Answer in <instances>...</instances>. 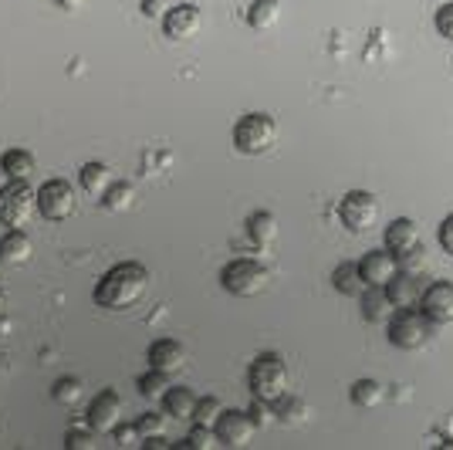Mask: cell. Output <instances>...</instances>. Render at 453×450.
<instances>
[{"mask_svg": "<svg viewBox=\"0 0 453 450\" xmlns=\"http://www.w3.org/2000/svg\"><path fill=\"white\" fill-rule=\"evenodd\" d=\"M440 247H443L447 254H453V213H447L443 224H440Z\"/></svg>", "mask_w": 453, "mask_h": 450, "instance_id": "39", "label": "cell"}, {"mask_svg": "<svg viewBox=\"0 0 453 450\" xmlns=\"http://www.w3.org/2000/svg\"><path fill=\"white\" fill-rule=\"evenodd\" d=\"M173 4L170 0H142V14H146V18H166V11H170Z\"/></svg>", "mask_w": 453, "mask_h": 450, "instance_id": "38", "label": "cell"}, {"mask_svg": "<svg viewBox=\"0 0 453 450\" xmlns=\"http://www.w3.org/2000/svg\"><path fill=\"white\" fill-rule=\"evenodd\" d=\"M196 403H200V396L193 393V390H187V386H170L166 396H163V410L173 420H193Z\"/></svg>", "mask_w": 453, "mask_h": 450, "instance_id": "17", "label": "cell"}, {"mask_svg": "<svg viewBox=\"0 0 453 450\" xmlns=\"http://www.w3.org/2000/svg\"><path fill=\"white\" fill-rule=\"evenodd\" d=\"M419 308L426 312V319L434 322L436 329L440 325H450L453 322V282H434L423 288V299H419Z\"/></svg>", "mask_w": 453, "mask_h": 450, "instance_id": "11", "label": "cell"}, {"mask_svg": "<svg viewBox=\"0 0 453 450\" xmlns=\"http://www.w3.org/2000/svg\"><path fill=\"white\" fill-rule=\"evenodd\" d=\"M4 264H7V261H4V258H0V275H4Z\"/></svg>", "mask_w": 453, "mask_h": 450, "instance_id": "43", "label": "cell"}, {"mask_svg": "<svg viewBox=\"0 0 453 450\" xmlns=\"http://www.w3.org/2000/svg\"><path fill=\"white\" fill-rule=\"evenodd\" d=\"M112 440H115V447H122V450L146 447V433L139 431V423H119L112 431Z\"/></svg>", "mask_w": 453, "mask_h": 450, "instance_id": "31", "label": "cell"}, {"mask_svg": "<svg viewBox=\"0 0 453 450\" xmlns=\"http://www.w3.org/2000/svg\"><path fill=\"white\" fill-rule=\"evenodd\" d=\"M382 396H386V390H382V383H376V379H359V383L352 386V403H356L359 410H372V407H379Z\"/></svg>", "mask_w": 453, "mask_h": 450, "instance_id": "29", "label": "cell"}, {"mask_svg": "<svg viewBox=\"0 0 453 450\" xmlns=\"http://www.w3.org/2000/svg\"><path fill=\"white\" fill-rule=\"evenodd\" d=\"M200 27H203V14H200L196 4H173L170 11H166V18H163V31H166L170 41L196 38Z\"/></svg>", "mask_w": 453, "mask_h": 450, "instance_id": "10", "label": "cell"}, {"mask_svg": "<svg viewBox=\"0 0 453 450\" xmlns=\"http://www.w3.org/2000/svg\"><path fill=\"white\" fill-rule=\"evenodd\" d=\"M386 295L396 308H413L423 299V282H419V275H410V271L399 268L396 278L386 284Z\"/></svg>", "mask_w": 453, "mask_h": 450, "instance_id": "15", "label": "cell"}, {"mask_svg": "<svg viewBox=\"0 0 453 450\" xmlns=\"http://www.w3.org/2000/svg\"><path fill=\"white\" fill-rule=\"evenodd\" d=\"M187 362V349L176 342V338H156L150 345V366L152 369H166V373H176L183 369Z\"/></svg>", "mask_w": 453, "mask_h": 450, "instance_id": "16", "label": "cell"}, {"mask_svg": "<svg viewBox=\"0 0 453 450\" xmlns=\"http://www.w3.org/2000/svg\"><path fill=\"white\" fill-rule=\"evenodd\" d=\"M278 143V122L267 112H247L234 126V146L244 156H265Z\"/></svg>", "mask_w": 453, "mask_h": 450, "instance_id": "3", "label": "cell"}, {"mask_svg": "<svg viewBox=\"0 0 453 450\" xmlns=\"http://www.w3.org/2000/svg\"><path fill=\"white\" fill-rule=\"evenodd\" d=\"M78 183H81V190H85L88 197H98V200H102V197L109 193V187L115 183V176L105 163H85L81 173H78Z\"/></svg>", "mask_w": 453, "mask_h": 450, "instance_id": "19", "label": "cell"}, {"mask_svg": "<svg viewBox=\"0 0 453 450\" xmlns=\"http://www.w3.org/2000/svg\"><path fill=\"white\" fill-rule=\"evenodd\" d=\"M434 27H436V35H440V38L453 41V0H447V4L436 11Z\"/></svg>", "mask_w": 453, "mask_h": 450, "instance_id": "34", "label": "cell"}, {"mask_svg": "<svg viewBox=\"0 0 453 450\" xmlns=\"http://www.w3.org/2000/svg\"><path fill=\"white\" fill-rule=\"evenodd\" d=\"M78 206V197H75V187L68 183V180H48V183H41L38 187V213L44 221H51V224H61V221H68L72 213H75Z\"/></svg>", "mask_w": 453, "mask_h": 450, "instance_id": "7", "label": "cell"}, {"mask_svg": "<svg viewBox=\"0 0 453 450\" xmlns=\"http://www.w3.org/2000/svg\"><path fill=\"white\" fill-rule=\"evenodd\" d=\"M419 244H423V234H419V224H416L413 217H396L393 224L386 227V247H389L396 258L416 251Z\"/></svg>", "mask_w": 453, "mask_h": 450, "instance_id": "14", "label": "cell"}, {"mask_svg": "<svg viewBox=\"0 0 453 450\" xmlns=\"http://www.w3.org/2000/svg\"><path fill=\"white\" fill-rule=\"evenodd\" d=\"M393 308H396V305L389 301L386 288H372V284H369V288L362 291V315H365V322H372V325H376V322H386Z\"/></svg>", "mask_w": 453, "mask_h": 450, "instance_id": "24", "label": "cell"}, {"mask_svg": "<svg viewBox=\"0 0 453 450\" xmlns=\"http://www.w3.org/2000/svg\"><path fill=\"white\" fill-rule=\"evenodd\" d=\"M278 234H281V227H278V217H274V213L257 210V213L247 217V237L257 247H271L278 241Z\"/></svg>", "mask_w": 453, "mask_h": 450, "instance_id": "18", "label": "cell"}, {"mask_svg": "<svg viewBox=\"0 0 453 450\" xmlns=\"http://www.w3.org/2000/svg\"><path fill=\"white\" fill-rule=\"evenodd\" d=\"M220 413H224V403H220L217 396H203V400L196 403V413H193V423H203V427H217Z\"/></svg>", "mask_w": 453, "mask_h": 450, "instance_id": "32", "label": "cell"}, {"mask_svg": "<svg viewBox=\"0 0 453 450\" xmlns=\"http://www.w3.org/2000/svg\"><path fill=\"white\" fill-rule=\"evenodd\" d=\"M213 431H217V437H220V447L244 450V447H250L257 423L250 420V413L247 410H224Z\"/></svg>", "mask_w": 453, "mask_h": 450, "instance_id": "9", "label": "cell"}, {"mask_svg": "<svg viewBox=\"0 0 453 450\" xmlns=\"http://www.w3.org/2000/svg\"><path fill=\"white\" fill-rule=\"evenodd\" d=\"M217 447H220V437H217L213 427H203V423H193L187 440L173 444V450H217Z\"/></svg>", "mask_w": 453, "mask_h": 450, "instance_id": "27", "label": "cell"}, {"mask_svg": "<svg viewBox=\"0 0 453 450\" xmlns=\"http://www.w3.org/2000/svg\"><path fill=\"white\" fill-rule=\"evenodd\" d=\"M85 416H88V423H92L98 433H112L115 427L122 423V420H119V416H122V396L115 393V390H102V393L92 400V407H88Z\"/></svg>", "mask_w": 453, "mask_h": 450, "instance_id": "13", "label": "cell"}, {"mask_svg": "<svg viewBox=\"0 0 453 450\" xmlns=\"http://www.w3.org/2000/svg\"><path fill=\"white\" fill-rule=\"evenodd\" d=\"M339 221L349 227L352 234L372 230L379 221V200L369 190H349L339 204Z\"/></svg>", "mask_w": 453, "mask_h": 450, "instance_id": "8", "label": "cell"}, {"mask_svg": "<svg viewBox=\"0 0 453 450\" xmlns=\"http://www.w3.org/2000/svg\"><path fill=\"white\" fill-rule=\"evenodd\" d=\"M135 423H139V431L146 433V437H152V433H166V416L156 410H146Z\"/></svg>", "mask_w": 453, "mask_h": 450, "instance_id": "36", "label": "cell"}, {"mask_svg": "<svg viewBox=\"0 0 453 450\" xmlns=\"http://www.w3.org/2000/svg\"><path fill=\"white\" fill-rule=\"evenodd\" d=\"M4 301H7V299H4V291H0V312H4Z\"/></svg>", "mask_w": 453, "mask_h": 450, "instance_id": "42", "label": "cell"}, {"mask_svg": "<svg viewBox=\"0 0 453 450\" xmlns=\"http://www.w3.org/2000/svg\"><path fill=\"white\" fill-rule=\"evenodd\" d=\"M135 386H139V393L146 396V400H163L166 390L173 386V373H166V369H152L150 366V373L139 376Z\"/></svg>", "mask_w": 453, "mask_h": 450, "instance_id": "26", "label": "cell"}, {"mask_svg": "<svg viewBox=\"0 0 453 450\" xmlns=\"http://www.w3.org/2000/svg\"><path fill=\"white\" fill-rule=\"evenodd\" d=\"M150 291V271L139 261H122L109 268L98 284H95V305L109 308V312H126L142 301V295Z\"/></svg>", "mask_w": 453, "mask_h": 450, "instance_id": "1", "label": "cell"}, {"mask_svg": "<svg viewBox=\"0 0 453 450\" xmlns=\"http://www.w3.org/2000/svg\"><path fill=\"white\" fill-rule=\"evenodd\" d=\"M399 268L410 271V275H423V271H426V247L419 244L416 251L403 254V258H399Z\"/></svg>", "mask_w": 453, "mask_h": 450, "instance_id": "35", "label": "cell"}, {"mask_svg": "<svg viewBox=\"0 0 453 450\" xmlns=\"http://www.w3.org/2000/svg\"><path fill=\"white\" fill-rule=\"evenodd\" d=\"M271 282V271H267L261 261H254V258H237V261H230L220 271V284H224L230 295H237V299H254V295H261Z\"/></svg>", "mask_w": 453, "mask_h": 450, "instance_id": "6", "label": "cell"}, {"mask_svg": "<svg viewBox=\"0 0 453 450\" xmlns=\"http://www.w3.org/2000/svg\"><path fill=\"white\" fill-rule=\"evenodd\" d=\"M281 20V0H254L247 7V24L254 31H271Z\"/></svg>", "mask_w": 453, "mask_h": 450, "instance_id": "23", "label": "cell"}, {"mask_svg": "<svg viewBox=\"0 0 453 450\" xmlns=\"http://www.w3.org/2000/svg\"><path fill=\"white\" fill-rule=\"evenodd\" d=\"M55 4L61 7V11H81L88 0H55Z\"/></svg>", "mask_w": 453, "mask_h": 450, "instance_id": "41", "label": "cell"}, {"mask_svg": "<svg viewBox=\"0 0 453 450\" xmlns=\"http://www.w3.org/2000/svg\"><path fill=\"white\" fill-rule=\"evenodd\" d=\"M95 427L92 423H85V427H72V431L65 433V447L68 450H92L95 447Z\"/></svg>", "mask_w": 453, "mask_h": 450, "instance_id": "33", "label": "cell"}, {"mask_svg": "<svg viewBox=\"0 0 453 450\" xmlns=\"http://www.w3.org/2000/svg\"><path fill=\"white\" fill-rule=\"evenodd\" d=\"M51 396H55V403H61V407H78L85 400V383L75 379V376H61L55 386H51Z\"/></svg>", "mask_w": 453, "mask_h": 450, "instance_id": "28", "label": "cell"}, {"mask_svg": "<svg viewBox=\"0 0 453 450\" xmlns=\"http://www.w3.org/2000/svg\"><path fill=\"white\" fill-rule=\"evenodd\" d=\"M332 284H335V291L345 295V299H362V291L369 288L365 278H362L359 264H352V261L339 264V268L332 271Z\"/></svg>", "mask_w": 453, "mask_h": 450, "instance_id": "20", "label": "cell"}, {"mask_svg": "<svg viewBox=\"0 0 453 450\" xmlns=\"http://www.w3.org/2000/svg\"><path fill=\"white\" fill-rule=\"evenodd\" d=\"M38 213V193L31 190L27 180H7V187L0 190V224L20 230L35 221Z\"/></svg>", "mask_w": 453, "mask_h": 450, "instance_id": "4", "label": "cell"}, {"mask_svg": "<svg viewBox=\"0 0 453 450\" xmlns=\"http://www.w3.org/2000/svg\"><path fill=\"white\" fill-rule=\"evenodd\" d=\"M247 413H250V420H254L257 427H267V423H271V416H274V407H271L267 400H257V396H254V403L247 407Z\"/></svg>", "mask_w": 453, "mask_h": 450, "instance_id": "37", "label": "cell"}, {"mask_svg": "<svg viewBox=\"0 0 453 450\" xmlns=\"http://www.w3.org/2000/svg\"><path fill=\"white\" fill-rule=\"evenodd\" d=\"M146 450H173V440L166 433H152L146 437Z\"/></svg>", "mask_w": 453, "mask_h": 450, "instance_id": "40", "label": "cell"}, {"mask_svg": "<svg viewBox=\"0 0 453 450\" xmlns=\"http://www.w3.org/2000/svg\"><path fill=\"white\" fill-rule=\"evenodd\" d=\"M135 200V187L133 183H126V180H119V183H112L109 187V193L102 197V206L105 210H112V213H122V210H129Z\"/></svg>", "mask_w": 453, "mask_h": 450, "instance_id": "30", "label": "cell"}, {"mask_svg": "<svg viewBox=\"0 0 453 450\" xmlns=\"http://www.w3.org/2000/svg\"><path fill=\"white\" fill-rule=\"evenodd\" d=\"M274 407V416L281 420V423H291V427H298V423H304L308 416H311V407L304 403V400H298V396L284 393L278 403H271Z\"/></svg>", "mask_w": 453, "mask_h": 450, "instance_id": "25", "label": "cell"}, {"mask_svg": "<svg viewBox=\"0 0 453 450\" xmlns=\"http://www.w3.org/2000/svg\"><path fill=\"white\" fill-rule=\"evenodd\" d=\"M31 254H35V244H31V237L24 230H7L0 237V258L7 264H27Z\"/></svg>", "mask_w": 453, "mask_h": 450, "instance_id": "21", "label": "cell"}, {"mask_svg": "<svg viewBox=\"0 0 453 450\" xmlns=\"http://www.w3.org/2000/svg\"><path fill=\"white\" fill-rule=\"evenodd\" d=\"M436 332V325L426 319V312L423 308H399L396 315L389 319V342L396 345V349H406V353H416V349H423L430 336Z\"/></svg>", "mask_w": 453, "mask_h": 450, "instance_id": "5", "label": "cell"}, {"mask_svg": "<svg viewBox=\"0 0 453 450\" xmlns=\"http://www.w3.org/2000/svg\"><path fill=\"white\" fill-rule=\"evenodd\" d=\"M288 362H284L278 353H261V356L250 362L247 369V386H250V396L257 400H267V403H278L284 393H288Z\"/></svg>", "mask_w": 453, "mask_h": 450, "instance_id": "2", "label": "cell"}, {"mask_svg": "<svg viewBox=\"0 0 453 450\" xmlns=\"http://www.w3.org/2000/svg\"><path fill=\"white\" fill-rule=\"evenodd\" d=\"M359 271H362V278H365V284H372V288H386V284L399 275V258L389 251V247H382V251H369V254L359 261Z\"/></svg>", "mask_w": 453, "mask_h": 450, "instance_id": "12", "label": "cell"}, {"mask_svg": "<svg viewBox=\"0 0 453 450\" xmlns=\"http://www.w3.org/2000/svg\"><path fill=\"white\" fill-rule=\"evenodd\" d=\"M0 169L7 173V180H31L38 169V159L27 150H7L0 156Z\"/></svg>", "mask_w": 453, "mask_h": 450, "instance_id": "22", "label": "cell"}]
</instances>
